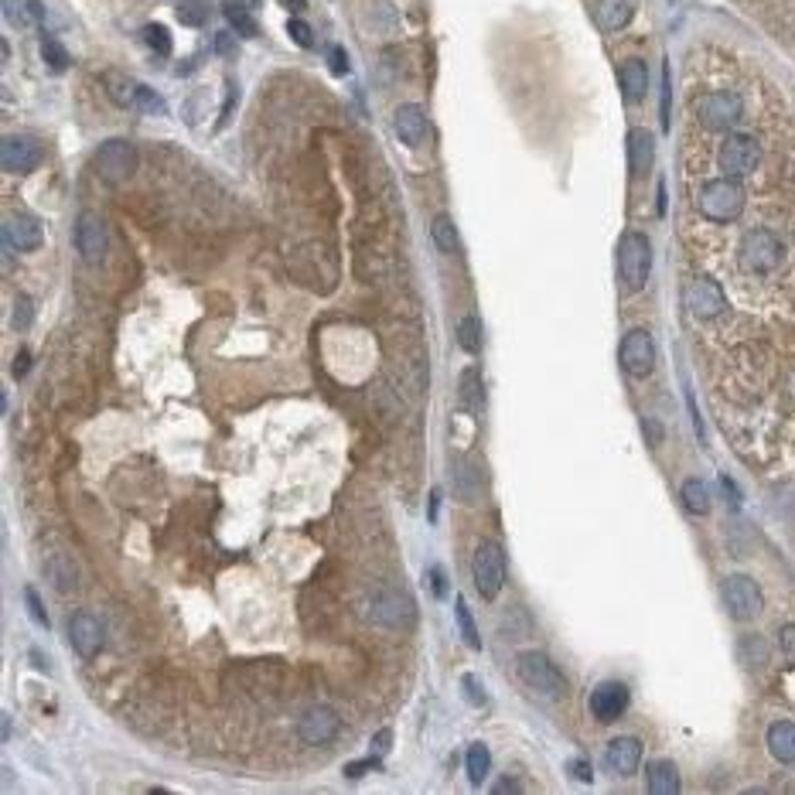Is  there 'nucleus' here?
<instances>
[{
  "instance_id": "obj_37",
  "label": "nucleus",
  "mask_w": 795,
  "mask_h": 795,
  "mask_svg": "<svg viewBox=\"0 0 795 795\" xmlns=\"http://www.w3.org/2000/svg\"><path fill=\"white\" fill-rule=\"evenodd\" d=\"M134 110H144V113H164V110H168V106H164V99L157 96L151 86H140V82H137Z\"/></svg>"
},
{
  "instance_id": "obj_41",
  "label": "nucleus",
  "mask_w": 795,
  "mask_h": 795,
  "mask_svg": "<svg viewBox=\"0 0 795 795\" xmlns=\"http://www.w3.org/2000/svg\"><path fill=\"white\" fill-rule=\"evenodd\" d=\"M461 686H465V693H468V703L471 707H485V686L478 683V676H471V673H465L461 676Z\"/></svg>"
},
{
  "instance_id": "obj_57",
  "label": "nucleus",
  "mask_w": 795,
  "mask_h": 795,
  "mask_svg": "<svg viewBox=\"0 0 795 795\" xmlns=\"http://www.w3.org/2000/svg\"><path fill=\"white\" fill-rule=\"evenodd\" d=\"M284 7H291V11H304V0H280Z\"/></svg>"
},
{
  "instance_id": "obj_11",
  "label": "nucleus",
  "mask_w": 795,
  "mask_h": 795,
  "mask_svg": "<svg viewBox=\"0 0 795 795\" xmlns=\"http://www.w3.org/2000/svg\"><path fill=\"white\" fill-rule=\"evenodd\" d=\"M621 369L628 372V376H649L652 369H656V345H652V335L642 328L628 331L625 338H621Z\"/></svg>"
},
{
  "instance_id": "obj_50",
  "label": "nucleus",
  "mask_w": 795,
  "mask_h": 795,
  "mask_svg": "<svg viewBox=\"0 0 795 795\" xmlns=\"http://www.w3.org/2000/svg\"><path fill=\"white\" fill-rule=\"evenodd\" d=\"M669 99H673V89H669V69H662V127H669Z\"/></svg>"
},
{
  "instance_id": "obj_9",
  "label": "nucleus",
  "mask_w": 795,
  "mask_h": 795,
  "mask_svg": "<svg viewBox=\"0 0 795 795\" xmlns=\"http://www.w3.org/2000/svg\"><path fill=\"white\" fill-rule=\"evenodd\" d=\"M720 171L731 178H744L751 175V171H758L761 164V144L751 134H731L720 144Z\"/></svg>"
},
{
  "instance_id": "obj_43",
  "label": "nucleus",
  "mask_w": 795,
  "mask_h": 795,
  "mask_svg": "<svg viewBox=\"0 0 795 795\" xmlns=\"http://www.w3.org/2000/svg\"><path fill=\"white\" fill-rule=\"evenodd\" d=\"M328 65H331V72H335V76H345V72H349V55H345V48L331 45L328 48Z\"/></svg>"
},
{
  "instance_id": "obj_32",
  "label": "nucleus",
  "mask_w": 795,
  "mask_h": 795,
  "mask_svg": "<svg viewBox=\"0 0 795 795\" xmlns=\"http://www.w3.org/2000/svg\"><path fill=\"white\" fill-rule=\"evenodd\" d=\"M488 768H492V755H488L485 744H471L468 748V782L471 785H482Z\"/></svg>"
},
{
  "instance_id": "obj_3",
  "label": "nucleus",
  "mask_w": 795,
  "mask_h": 795,
  "mask_svg": "<svg viewBox=\"0 0 795 795\" xmlns=\"http://www.w3.org/2000/svg\"><path fill=\"white\" fill-rule=\"evenodd\" d=\"M652 270V243L645 233H625L618 243V277L628 294H639Z\"/></svg>"
},
{
  "instance_id": "obj_28",
  "label": "nucleus",
  "mask_w": 795,
  "mask_h": 795,
  "mask_svg": "<svg viewBox=\"0 0 795 795\" xmlns=\"http://www.w3.org/2000/svg\"><path fill=\"white\" fill-rule=\"evenodd\" d=\"M679 499H683L686 512H693V516H707V512H710V488L703 485L700 478L683 482V488H679Z\"/></svg>"
},
{
  "instance_id": "obj_42",
  "label": "nucleus",
  "mask_w": 795,
  "mask_h": 795,
  "mask_svg": "<svg viewBox=\"0 0 795 795\" xmlns=\"http://www.w3.org/2000/svg\"><path fill=\"white\" fill-rule=\"evenodd\" d=\"M287 35H291L301 48L314 45V31L308 28V21H301V18H291V24H287Z\"/></svg>"
},
{
  "instance_id": "obj_29",
  "label": "nucleus",
  "mask_w": 795,
  "mask_h": 795,
  "mask_svg": "<svg viewBox=\"0 0 795 795\" xmlns=\"http://www.w3.org/2000/svg\"><path fill=\"white\" fill-rule=\"evenodd\" d=\"M430 239H434L441 253H458L461 250V236H458V226L451 222V215H437L434 226H430Z\"/></svg>"
},
{
  "instance_id": "obj_35",
  "label": "nucleus",
  "mask_w": 795,
  "mask_h": 795,
  "mask_svg": "<svg viewBox=\"0 0 795 795\" xmlns=\"http://www.w3.org/2000/svg\"><path fill=\"white\" fill-rule=\"evenodd\" d=\"M144 41H147V48H151V52H157V55H171V31L164 28V24H147L144 28Z\"/></svg>"
},
{
  "instance_id": "obj_49",
  "label": "nucleus",
  "mask_w": 795,
  "mask_h": 795,
  "mask_svg": "<svg viewBox=\"0 0 795 795\" xmlns=\"http://www.w3.org/2000/svg\"><path fill=\"white\" fill-rule=\"evenodd\" d=\"M642 430H645V441H649L652 447H659V444H662V427H659V420L645 417V420H642Z\"/></svg>"
},
{
  "instance_id": "obj_34",
  "label": "nucleus",
  "mask_w": 795,
  "mask_h": 795,
  "mask_svg": "<svg viewBox=\"0 0 795 795\" xmlns=\"http://www.w3.org/2000/svg\"><path fill=\"white\" fill-rule=\"evenodd\" d=\"M41 59H45V65H48V69H52V72H65V69H69V62H72V59H69V52H65V48H62L55 38H45V41H41Z\"/></svg>"
},
{
  "instance_id": "obj_25",
  "label": "nucleus",
  "mask_w": 795,
  "mask_h": 795,
  "mask_svg": "<svg viewBox=\"0 0 795 795\" xmlns=\"http://www.w3.org/2000/svg\"><path fill=\"white\" fill-rule=\"evenodd\" d=\"M645 789H649L652 795H676L679 792V768L666 758L652 761L649 772H645Z\"/></svg>"
},
{
  "instance_id": "obj_45",
  "label": "nucleus",
  "mask_w": 795,
  "mask_h": 795,
  "mask_svg": "<svg viewBox=\"0 0 795 795\" xmlns=\"http://www.w3.org/2000/svg\"><path fill=\"white\" fill-rule=\"evenodd\" d=\"M427 587L434 591V598H444V594H447V577H444L441 567H430L427 570Z\"/></svg>"
},
{
  "instance_id": "obj_53",
  "label": "nucleus",
  "mask_w": 795,
  "mask_h": 795,
  "mask_svg": "<svg viewBox=\"0 0 795 795\" xmlns=\"http://www.w3.org/2000/svg\"><path fill=\"white\" fill-rule=\"evenodd\" d=\"M782 649L789 652V656H795V625L782 628Z\"/></svg>"
},
{
  "instance_id": "obj_2",
  "label": "nucleus",
  "mask_w": 795,
  "mask_h": 795,
  "mask_svg": "<svg viewBox=\"0 0 795 795\" xmlns=\"http://www.w3.org/2000/svg\"><path fill=\"white\" fill-rule=\"evenodd\" d=\"M785 260V243L772 229H751L744 233L741 246H737V263L748 273H772L782 267Z\"/></svg>"
},
{
  "instance_id": "obj_55",
  "label": "nucleus",
  "mask_w": 795,
  "mask_h": 795,
  "mask_svg": "<svg viewBox=\"0 0 795 795\" xmlns=\"http://www.w3.org/2000/svg\"><path fill=\"white\" fill-rule=\"evenodd\" d=\"M215 48H219L222 55H229V52H233V41H229V35H219V38H215Z\"/></svg>"
},
{
  "instance_id": "obj_6",
  "label": "nucleus",
  "mask_w": 795,
  "mask_h": 795,
  "mask_svg": "<svg viewBox=\"0 0 795 795\" xmlns=\"http://www.w3.org/2000/svg\"><path fill=\"white\" fill-rule=\"evenodd\" d=\"M471 577H475V587L485 601H495L505 584V553L499 543L482 540L471 557Z\"/></svg>"
},
{
  "instance_id": "obj_18",
  "label": "nucleus",
  "mask_w": 795,
  "mask_h": 795,
  "mask_svg": "<svg viewBox=\"0 0 795 795\" xmlns=\"http://www.w3.org/2000/svg\"><path fill=\"white\" fill-rule=\"evenodd\" d=\"M628 700H632V693H628L625 683H601V686H594V693H591V714L594 720H601V724H615V720L628 710Z\"/></svg>"
},
{
  "instance_id": "obj_21",
  "label": "nucleus",
  "mask_w": 795,
  "mask_h": 795,
  "mask_svg": "<svg viewBox=\"0 0 795 795\" xmlns=\"http://www.w3.org/2000/svg\"><path fill=\"white\" fill-rule=\"evenodd\" d=\"M656 164V137L649 130L635 127L628 130V168H632V178H645Z\"/></svg>"
},
{
  "instance_id": "obj_40",
  "label": "nucleus",
  "mask_w": 795,
  "mask_h": 795,
  "mask_svg": "<svg viewBox=\"0 0 795 795\" xmlns=\"http://www.w3.org/2000/svg\"><path fill=\"white\" fill-rule=\"evenodd\" d=\"M178 18L185 24H192V28H198V24H205V4L202 0H185V4L178 7Z\"/></svg>"
},
{
  "instance_id": "obj_33",
  "label": "nucleus",
  "mask_w": 795,
  "mask_h": 795,
  "mask_svg": "<svg viewBox=\"0 0 795 795\" xmlns=\"http://www.w3.org/2000/svg\"><path fill=\"white\" fill-rule=\"evenodd\" d=\"M45 570H48V577H52V584L59 587V591H72V587H76V567H72L65 557H52L45 563Z\"/></svg>"
},
{
  "instance_id": "obj_16",
  "label": "nucleus",
  "mask_w": 795,
  "mask_h": 795,
  "mask_svg": "<svg viewBox=\"0 0 795 795\" xmlns=\"http://www.w3.org/2000/svg\"><path fill=\"white\" fill-rule=\"evenodd\" d=\"M342 731V720L331 707H311L308 714L297 720V734L304 744H331Z\"/></svg>"
},
{
  "instance_id": "obj_26",
  "label": "nucleus",
  "mask_w": 795,
  "mask_h": 795,
  "mask_svg": "<svg viewBox=\"0 0 795 795\" xmlns=\"http://www.w3.org/2000/svg\"><path fill=\"white\" fill-rule=\"evenodd\" d=\"M458 393H461V403H465L468 410L485 407V383H482V372H478L475 366H468L465 372H461Z\"/></svg>"
},
{
  "instance_id": "obj_39",
  "label": "nucleus",
  "mask_w": 795,
  "mask_h": 795,
  "mask_svg": "<svg viewBox=\"0 0 795 795\" xmlns=\"http://www.w3.org/2000/svg\"><path fill=\"white\" fill-rule=\"evenodd\" d=\"M24 604H28L31 621H35L38 628H48V615H45V608H41V598H38L35 587H24Z\"/></svg>"
},
{
  "instance_id": "obj_51",
  "label": "nucleus",
  "mask_w": 795,
  "mask_h": 795,
  "mask_svg": "<svg viewBox=\"0 0 795 795\" xmlns=\"http://www.w3.org/2000/svg\"><path fill=\"white\" fill-rule=\"evenodd\" d=\"M492 792H499V795H502V792H523V785H519V778H509V775H505V778H499V782L492 785Z\"/></svg>"
},
{
  "instance_id": "obj_30",
  "label": "nucleus",
  "mask_w": 795,
  "mask_h": 795,
  "mask_svg": "<svg viewBox=\"0 0 795 795\" xmlns=\"http://www.w3.org/2000/svg\"><path fill=\"white\" fill-rule=\"evenodd\" d=\"M454 621H458V632L468 649H475V652L482 649V635H478V625H475V618H471V608L465 598H458V604H454Z\"/></svg>"
},
{
  "instance_id": "obj_14",
  "label": "nucleus",
  "mask_w": 795,
  "mask_h": 795,
  "mask_svg": "<svg viewBox=\"0 0 795 795\" xmlns=\"http://www.w3.org/2000/svg\"><path fill=\"white\" fill-rule=\"evenodd\" d=\"M686 308H690L693 318H700V321L717 318V314L727 311L724 287H720L714 277H697L690 287H686Z\"/></svg>"
},
{
  "instance_id": "obj_20",
  "label": "nucleus",
  "mask_w": 795,
  "mask_h": 795,
  "mask_svg": "<svg viewBox=\"0 0 795 795\" xmlns=\"http://www.w3.org/2000/svg\"><path fill=\"white\" fill-rule=\"evenodd\" d=\"M393 127H396V137L407 147H420L427 140L430 123H427V113L420 110L417 103H403L400 110L393 113Z\"/></svg>"
},
{
  "instance_id": "obj_38",
  "label": "nucleus",
  "mask_w": 795,
  "mask_h": 795,
  "mask_svg": "<svg viewBox=\"0 0 795 795\" xmlns=\"http://www.w3.org/2000/svg\"><path fill=\"white\" fill-rule=\"evenodd\" d=\"M31 321H35V304H31V297H18V301H14V318H11V325L18 328V331H28V328H31Z\"/></svg>"
},
{
  "instance_id": "obj_7",
  "label": "nucleus",
  "mask_w": 795,
  "mask_h": 795,
  "mask_svg": "<svg viewBox=\"0 0 795 795\" xmlns=\"http://www.w3.org/2000/svg\"><path fill=\"white\" fill-rule=\"evenodd\" d=\"M720 598H724L727 615L734 621H751L761 615L765 608V598H761V587L751 581L748 574H731L724 584H720Z\"/></svg>"
},
{
  "instance_id": "obj_44",
  "label": "nucleus",
  "mask_w": 795,
  "mask_h": 795,
  "mask_svg": "<svg viewBox=\"0 0 795 795\" xmlns=\"http://www.w3.org/2000/svg\"><path fill=\"white\" fill-rule=\"evenodd\" d=\"M4 11H7V21H28L31 11H28V0H4Z\"/></svg>"
},
{
  "instance_id": "obj_8",
  "label": "nucleus",
  "mask_w": 795,
  "mask_h": 795,
  "mask_svg": "<svg viewBox=\"0 0 795 795\" xmlns=\"http://www.w3.org/2000/svg\"><path fill=\"white\" fill-rule=\"evenodd\" d=\"M744 113V103L737 93H727V89H717V93H707L697 103V120L703 123L707 130H714V134H724V130L737 127V120H741Z\"/></svg>"
},
{
  "instance_id": "obj_23",
  "label": "nucleus",
  "mask_w": 795,
  "mask_h": 795,
  "mask_svg": "<svg viewBox=\"0 0 795 795\" xmlns=\"http://www.w3.org/2000/svg\"><path fill=\"white\" fill-rule=\"evenodd\" d=\"M635 14V0H598L594 4V21L601 31H621Z\"/></svg>"
},
{
  "instance_id": "obj_19",
  "label": "nucleus",
  "mask_w": 795,
  "mask_h": 795,
  "mask_svg": "<svg viewBox=\"0 0 795 795\" xmlns=\"http://www.w3.org/2000/svg\"><path fill=\"white\" fill-rule=\"evenodd\" d=\"M604 765H608V772L618 778L635 775L642 765V741L639 737H615V741L608 744V751H604Z\"/></svg>"
},
{
  "instance_id": "obj_12",
  "label": "nucleus",
  "mask_w": 795,
  "mask_h": 795,
  "mask_svg": "<svg viewBox=\"0 0 795 795\" xmlns=\"http://www.w3.org/2000/svg\"><path fill=\"white\" fill-rule=\"evenodd\" d=\"M72 243H76V250L86 263H99L106 256V246H110L106 222L96 212H82L76 219V229H72Z\"/></svg>"
},
{
  "instance_id": "obj_10",
  "label": "nucleus",
  "mask_w": 795,
  "mask_h": 795,
  "mask_svg": "<svg viewBox=\"0 0 795 795\" xmlns=\"http://www.w3.org/2000/svg\"><path fill=\"white\" fill-rule=\"evenodd\" d=\"M96 175L110 185H120L137 171V147L130 140H106L96 151Z\"/></svg>"
},
{
  "instance_id": "obj_47",
  "label": "nucleus",
  "mask_w": 795,
  "mask_h": 795,
  "mask_svg": "<svg viewBox=\"0 0 795 795\" xmlns=\"http://www.w3.org/2000/svg\"><path fill=\"white\" fill-rule=\"evenodd\" d=\"M372 768H379V755L376 758H366V761H352V765H345V778H362Z\"/></svg>"
},
{
  "instance_id": "obj_54",
  "label": "nucleus",
  "mask_w": 795,
  "mask_h": 795,
  "mask_svg": "<svg viewBox=\"0 0 795 795\" xmlns=\"http://www.w3.org/2000/svg\"><path fill=\"white\" fill-rule=\"evenodd\" d=\"M28 369H31V352H18V359H14V376H24Z\"/></svg>"
},
{
  "instance_id": "obj_36",
  "label": "nucleus",
  "mask_w": 795,
  "mask_h": 795,
  "mask_svg": "<svg viewBox=\"0 0 795 795\" xmlns=\"http://www.w3.org/2000/svg\"><path fill=\"white\" fill-rule=\"evenodd\" d=\"M110 96H113V103H120V106H134V96H137V82L134 79H123V76H110Z\"/></svg>"
},
{
  "instance_id": "obj_46",
  "label": "nucleus",
  "mask_w": 795,
  "mask_h": 795,
  "mask_svg": "<svg viewBox=\"0 0 795 795\" xmlns=\"http://www.w3.org/2000/svg\"><path fill=\"white\" fill-rule=\"evenodd\" d=\"M389 748H393V731H389V727H383V731L372 734V751H376L379 758L389 755Z\"/></svg>"
},
{
  "instance_id": "obj_13",
  "label": "nucleus",
  "mask_w": 795,
  "mask_h": 795,
  "mask_svg": "<svg viewBox=\"0 0 795 795\" xmlns=\"http://www.w3.org/2000/svg\"><path fill=\"white\" fill-rule=\"evenodd\" d=\"M41 144L35 137H21V134H11L4 137V144H0V164H4L7 175H31V171L41 164Z\"/></svg>"
},
{
  "instance_id": "obj_1",
  "label": "nucleus",
  "mask_w": 795,
  "mask_h": 795,
  "mask_svg": "<svg viewBox=\"0 0 795 795\" xmlns=\"http://www.w3.org/2000/svg\"><path fill=\"white\" fill-rule=\"evenodd\" d=\"M697 209L703 219H710V222H734L737 215L744 212V188H741V181L737 178H714V181H707V185L700 188V195H697Z\"/></svg>"
},
{
  "instance_id": "obj_27",
  "label": "nucleus",
  "mask_w": 795,
  "mask_h": 795,
  "mask_svg": "<svg viewBox=\"0 0 795 795\" xmlns=\"http://www.w3.org/2000/svg\"><path fill=\"white\" fill-rule=\"evenodd\" d=\"M222 14L243 38H256V18L246 0H222Z\"/></svg>"
},
{
  "instance_id": "obj_31",
  "label": "nucleus",
  "mask_w": 795,
  "mask_h": 795,
  "mask_svg": "<svg viewBox=\"0 0 795 795\" xmlns=\"http://www.w3.org/2000/svg\"><path fill=\"white\" fill-rule=\"evenodd\" d=\"M458 345L465 349L468 355H478L482 352V321L475 318V314H468V318L458 321Z\"/></svg>"
},
{
  "instance_id": "obj_24",
  "label": "nucleus",
  "mask_w": 795,
  "mask_h": 795,
  "mask_svg": "<svg viewBox=\"0 0 795 795\" xmlns=\"http://www.w3.org/2000/svg\"><path fill=\"white\" fill-rule=\"evenodd\" d=\"M768 751L782 765H795V724L792 720H775L768 727Z\"/></svg>"
},
{
  "instance_id": "obj_5",
  "label": "nucleus",
  "mask_w": 795,
  "mask_h": 795,
  "mask_svg": "<svg viewBox=\"0 0 795 795\" xmlns=\"http://www.w3.org/2000/svg\"><path fill=\"white\" fill-rule=\"evenodd\" d=\"M369 615L376 625L400 632V628H410L413 621H417V604H413L410 594L400 591V587H383V591L372 594Z\"/></svg>"
},
{
  "instance_id": "obj_17",
  "label": "nucleus",
  "mask_w": 795,
  "mask_h": 795,
  "mask_svg": "<svg viewBox=\"0 0 795 795\" xmlns=\"http://www.w3.org/2000/svg\"><path fill=\"white\" fill-rule=\"evenodd\" d=\"M4 243L11 246V250L18 253H35L41 243H45V229H41V222L35 215H7L4 222Z\"/></svg>"
},
{
  "instance_id": "obj_52",
  "label": "nucleus",
  "mask_w": 795,
  "mask_h": 795,
  "mask_svg": "<svg viewBox=\"0 0 795 795\" xmlns=\"http://www.w3.org/2000/svg\"><path fill=\"white\" fill-rule=\"evenodd\" d=\"M720 488H724V495H727V499H731V505L737 509V505H741V492H737V485L724 475V478H720Z\"/></svg>"
},
{
  "instance_id": "obj_56",
  "label": "nucleus",
  "mask_w": 795,
  "mask_h": 795,
  "mask_svg": "<svg viewBox=\"0 0 795 795\" xmlns=\"http://www.w3.org/2000/svg\"><path fill=\"white\" fill-rule=\"evenodd\" d=\"M437 499H441V492H430V509H427L430 523H434V519H437Z\"/></svg>"
},
{
  "instance_id": "obj_48",
  "label": "nucleus",
  "mask_w": 795,
  "mask_h": 795,
  "mask_svg": "<svg viewBox=\"0 0 795 795\" xmlns=\"http://www.w3.org/2000/svg\"><path fill=\"white\" fill-rule=\"evenodd\" d=\"M567 772L574 775V778H581V782H591L594 772H591V765H587L584 758H574V761H567Z\"/></svg>"
},
{
  "instance_id": "obj_4",
  "label": "nucleus",
  "mask_w": 795,
  "mask_h": 795,
  "mask_svg": "<svg viewBox=\"0 0 795 795\" xmlns=\"http://www.w3.org/2000/svg\"><path fill=\"white\" fill-rule=\"evenodd\" d=\"M519 679L529 686V690L543 693V697H567V676L560 673V666H553V659L546 652H523L516 659Z\"/></svg>"
},
{
  "instance_id": "obj_15",
  "label": "nucleus",
  "mask_w": 795,
  "mask_h": 795,
  "mask_svg": "<svg viewBox=\"0 0 795 795\" xmlns=\"http://www.w3.org/2000/svg\"><path fill=\"white\" fill-rule=\"evenodd\" d=\"M65 632H69V645L82 659H93L103 649V625L93 615H86V611H76V615L65 621Z\"/></svg>"
},
{
  "instance_id": "obj_22",
  "label": "nucleus",
  "mask_w": 795,
  "mask_h": 795,
  "mask_svg": "<svg viewBox=\"0 0 795 795\" xmlns=\"http://www.w3.org/2000/svg\"><path fill=\"white\" fill-rule=\"evenodd\" d=\"M618 82H621L625 103H642L645 93H649V69H645L642 59H628V62H621Z\"/></svg>"
}]
</instances>
